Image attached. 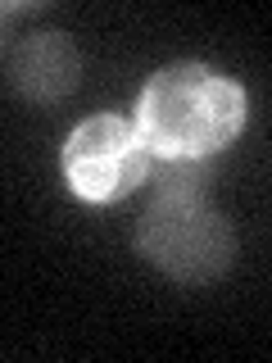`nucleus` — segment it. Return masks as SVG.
<instances>
[{"mask_svg":"<svg viewBox=\"0 0 272 363\" xmlns=\"http://www.w3.org/2000/svg\"><path fill=\"white\" fill-rule=\"evenodd\" d=\"M245 128V91L222 68L181 60L145 82L136 100V132L164 159H200L232 145Z\"/></svg>","mask_w":272,"mask_h":363,"instance_id":"1","label":"nucleus"},{"mask_svg":"<svg viewBox=\"0 0 272 363\" xmlns=\"http://www.w3.org/2000/svg\"><path fill=\"white\" fill-rule=\"evenodd\" d=\"M136 255L173 281H213L236 259V232L196 186H168L136 223Z\"/></svg>","mask_w":272,"mask_h":363,"instance_id":"2","label":"nucleus"},{"mask_svg":"<svg viewBox=\"0 0 272 363\" xmlns=\"http://www.w3.org/2000/svg\"><path fill=\"white\" fill-rule=\"evenodd\" d=\"M60 164L73 196H82L91 204H109L145 182L150 145L136 132V123L118 118V113H96V118L73 128Z\"/></svg>","mask_w":272,"mask_h":363,"instance_id":"3","label":"nucleus"},{"mask_svg":"<svg viewBox=\"0 0 272 363\" xmlns=\"http://www.w3.org/2000/svg\"><path fill=\"white\" fill-rule=\"evenodd\" d=\"M5 73H9V91L32 105H50V100H64L68 91L77 86V50L64 32H32L9 45L5 55Z\"/></svg>","mask_w":272,"mask_h":363,"instance_id":"4","label":"nucleus"}]
</instances>
